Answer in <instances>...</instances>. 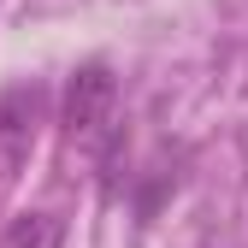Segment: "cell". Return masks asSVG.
<instances>
[{
	"label": "cell",
	"instance_id": "obj_3",
	"mask_svg": "<svg viewBox=\"0 0 248 248\" xmlns=\"http://www.w3.org/2000/svg\"><path fill=\"white\" fill-rule=\"evenodd\" d=\"M0 248H65V225L53 213H18L6 225V242Z\"/></svg>",
	"mask_w": 248,
	"mask_h": 248
},
{
	"label": "cell",
	"instance_id": "obj_1",
	"mask_svg": "<svg viewBox=\"0 0 248 248\" xmlns=\"http://www.w3.org/2000/svg\"><path fill=\"white\" fill-rule=\"evenodd\" d=\"M65 136L89 154H112L118 148V77L89 59L65 83Z\"/></svg>",
	"mask_w": 248,
	"mask_h": 248
},
{
	"label": "cell",
	"instance_id": "obj_2",
	"mask_svg": "<svg viewBox=\"0 0 248 248\" xmlns=\"http://www.w3.org/2000/svg\"><path fill=\"white\" fill-rule=\"evenodd\" d=\"M42 89L36 83H18L0 95V177H12L24 160H30V148H36V124H42Z\"/></svg>",
	"mask_w": 248,
	"mask_h": 248
}]
</instances>
